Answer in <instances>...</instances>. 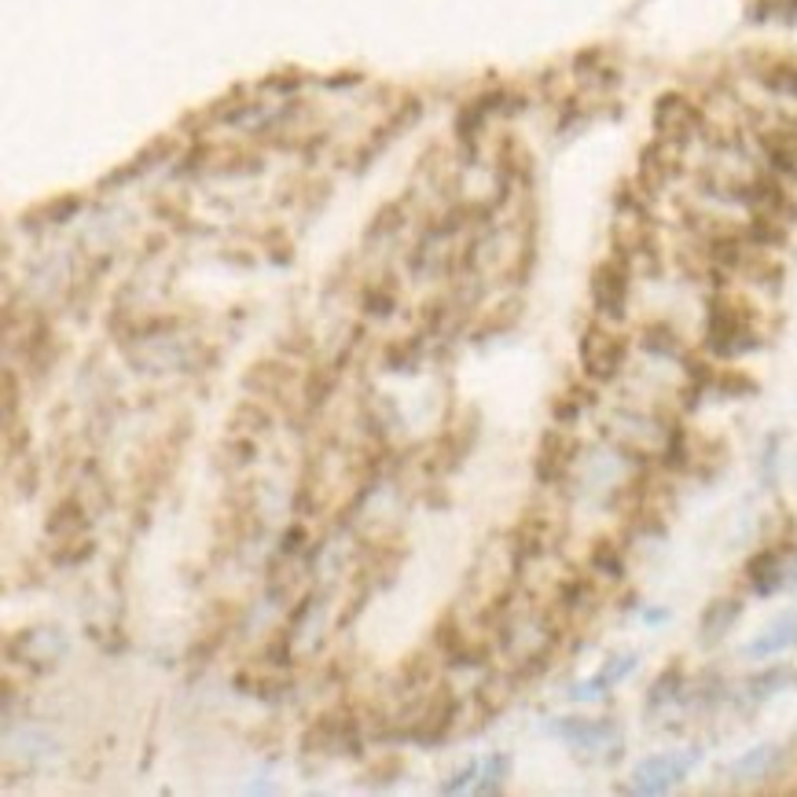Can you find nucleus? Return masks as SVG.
<instances>
[{
	"mask_svg": "<svg viewBox=\"0 0 797 797\" xmlns=\"http://www.w3.org/2000/svg\"><path fill=\"white\" fill-rule=\"evenodd\" d=\"M754 309L750 301L735 295H714L709 298V320H706V346L720 357H735L743 349H754Z\"/></svg>",
	"mask_w": 797,
	"mask_h": 797,
	"instance_id": "f257e3e1",
	"label": "nucleus"
},
{
	"mask_svg": "<svg viewBox=\"0 0 797 797\" xmlns=\"http://www.w3.org/2000/svg\"><path fill=\"white\" fill-rule=\"evenodd\" d=\"M591 291V306H596L599 317L621 320L625 309H629V291H632V261L625 253H614V258H602L596 269H591L588 280Z\"/></svg>",
	"mask_w": 797,
	"mask_h": 797,
	"instance_id": "f03ea898",
	"label": "nucleus"
},
{
	"mask_svg": "<svg viewBox=\"0 0 797 797\" xmlns=\"http://www.w3.org/2000/svg\"><path fill=\"white\" fill-rule=\"evenodd\" d=\"M629 338L610 331L607 323H588L581 335V368L591 382H610L625 368Z\"/></svg>",
	"mask_w": 797,
	"mask_h": 797,
	"instance_id": "7ed1b4c3",
	"label": "nucleus"
},
{
	"mask_svg": "<svg viewBox=\"0 0 797 797\" xmlns=\"http://www.w3.org/2000/svg\"><path fill=\"white\" fill-rule=\"evenodd\" d=\"M306 754H349L360 757V728L353 714H320L301 735Z\"/></svg>",
	"mask_w": 797,
	"mask_h": 797,
	"instance_id": "20e7f679",
	"label": "nucleus"
},
{
	"mask_svg": "<svg viewBox=\"0 0 797 797\" xmlns=\"http://www.w3.org/2000/svg\"><path fill=\"white\" fill-rule=\"evenodd\" d=\"M703 129V111L695 100H687L684 92H661L655 103V132L658 140H669L676 148H684L695 132Z\"/></svg>",
	"mask_w": 797,
	"mask_h": 797,
	"instance_id": "39448f33",
	"label": "nucleus"
},
{
	"mask_svg": "<svg viewBox=\"0 0 797 797\" xmlns=\"http://www.w3.org/2000/svg\"><path fill=\"white\" fill-rule=\"evenodd\" d=\"M746 581L757 596H776L797 581V551L794 548H765L746 562Z\"/></svg>",
	"mask_w": 797,
	"mask_h": 797,
	"instance_id": "423d86ee",
	"label": "nucleus"
},
{
	"mask_svg": "<svg viewBox=\"0 0 797 797\" xmlns=\"http://www.w3.org/2000/svg\"><path fill=\"white\" fill-rule=\"evenodd\" d=\"M456 714H460V695L452 691V684H438L408 735H412L419 746H438L445 735L452 731Z\"/></svg>",
	"mask_w": 797,
	"mask_h": 797,
	"instance_id": "0eeeda50",
	"label": "nucleus"
},
{
	"mask_svg": "<svg viewBox=\"0 0 797 797\" xmlns=\"http://www.w3.org/2000/svg\"><path fill=\"white\" fill-rule=\"evenodd\" d=\"M695 765H698V750H691V754H655V757H647V760H639L636 765L632 790L636 794H666L680 779H687V771H691Z\"/></svg>",
	"mask_w": 797,
	"mask_h": 797,
	"instance_id": "6e6552de",
	"label": "nucleus"
},
{
	"mask_svg": "<svg viewBox=\"0 0 797 797\" xmlns=\"http://www.w3.org/2000/svg\"><path fill=\"white\" fill-rule=\"evenodd\" d=\"M67 639L59 629H22L8 639V661H27V666H52L56 658H63Z\"/></svg>",
	"mask_w": 797,
	"mask_h": 797,
	"instance_id": "1a4fd4ad",
	"label": "nucleus"
},
{
	"mask_svg": "<svg viewBox=\"0 0 797 797\" xmlns=\"http://www.w3.org/2000/svg\"><path fill=\"white\" fill-rule=\"evenodd\" d=\"M574 456H577V441L570 438L566 430H548L545 438H540V449H537V481L540 486H555V481L566 478V470L574 467Z\"/></svg>",
	"mask_w": 797,
	"mask_h": 797,
	"instance_id": "9d476101",
	"label": "nucleus"
},
{
	"mask_svg": "<svg viewBox=\"0 0 797 797\" xmlns=\"http://www.w3.org/2000/svg\"><path fill=\"white\" fill-rule=\"evenodd\" d=\"M743 618V602L735 596H720L714 602H706L703 618H698V644L717 647L724 636L735 629V621Z\"/></svg>",
	"mask_w": 797,
	"mask_h": 797,
	"instance_id": "9b49d317",
	"label": "nucleus"
},
{
	"mask_svg": "<svg viewBox=\"0 0 797 797\" xmlns=\"http://www.w3.org/2000/svg\"><path fill=\"white\" fill-rule=\"evenodd\" d=\"M551 515L545 511H526L522 518H518V526H515V551H518V559H537V555H545L551 548Z\"/></svg>",
	"mask_w": 797,
	"mask_h": 797,
	"instance_id": "f8f14e48",
	"label": "nucleus"
},
{
	"mask_svg": "<svg viewBox=\"0 0 797 797\" xmlns=\"http://www.w3.org/2000/svg\"><path fill=\"white\" fill-rule=\"evenodd\" d=\"M84 526H89V511H84L81 492H70V497H63L52 507V515L44 518V534L56 537V540L78 537V534H84Z\"/></svg>",
	"mask_w": 797,
	"mask_h": 797,
	"instance_id": "ddd939ff",
	"label": "nucleus"
},
{
	"mask_svg": "<svg viewBox=\"0 0 797 797\" xmlns=\"http://www.w3.org/2000/svg\"><path fill=\"white\" fill-rule=\"evenodd\" d=\"M790 647H797V614H779L765 632L746 644V655L750 658H771V655H783V650H790Z\"/></svg>",
	"mask_w": 797,
	"mask_h": 797,
	"instance_id": "4468645a",
	"label": "nucleus"
},
{
	"mask_svg": "<svg viewBox=\"0 0 797 797\" xmlns=\"http://www.w3.org/2000/svg\"><path fill=\"white\" fill-rule=\"evenodd\" d=\"M559 739L574 743V746H585V750H596V746L610 743L618 728H614L610 720H585V717H566L551 728Z\"/></svg>",
	"mask_w": 797,
	"mask_h": 797,
	"instance_id": "2eb2a0df",
	"label": "nucleus"
},
{
	"mask_svg": "<svg viewBox=\"0 0 797 797\" xmlns=\"http://www.w3.org/2000/svg\"><path fill=\"white\" fill-rule=\"evenodd\" d=\"M754 78L765 84L771 96H797V63L787 56H765L757 59Z\"/></svg>",
	"mask_w": 797,
	"mask_h": 797,
	"instance_id": "dca6fc26",
	"label": "nucleus"
},
{
	"mask_svg": "<svg viewBox=\"0 0 797 797\" xmlns=\"http://www.w3.org/2000/svg\"><path fill=\"white\" fill-rule=\"evenodd\" d=\"M287 382H295V371L280 360H258L243 371V386L253 393H280Z\"/></svg>",
	"mask_w": 797,
	"mask_h": 797,
	"instance_id": "f3484780",
	"label": "nucleus"
},
{
	"mask_svg": "<svg viewBox=\"0 0 797 797\" xmlns=\"http://www.w3.org/2000/svg\"><path fill=\"white\" fill-rule=\"evenodd\" d=\"M588 566H591V574H599V577H610V581H621L625 577V559H621V551L614 540L607 537H599L596 545H591L588 551Z\"/></svg>",
	"mask_w": 797,
	"mask_h": 797,
	"instance_id": "a211bd4d",
	"label": "nucleus"
},
{
	"mask_svg": "<svg viewBox=\"0 0 797 797\" xmlns=\"http://www.w3.org/2000/svg\"><path fill=\"white\" fill-rule=\"evenodd\" d=\"M794 680H797L794 669H783V666L765 669V673H757V676H750V680H746V695H750V703H765V698L779 695L783 687H790Z\"/></svg>",
	"mask_w": 797,
	"mask_h": 797,
	"instance_id": "6ab92c4d",
	"label": "nucleus"
},
{
	"mask_svg": "<svg viewBox=\"0 0 797 797\" xmlns=\"http://www.w3.org/2000/svg\"><path fill=\"white\" fill-rule=\"evenodd\" d=\"M776 760H779V746H754V750H746L739 760L731 765L735 776H743V779H760V776H768L771 768H776Z\"/></svg>",
	"mask_w": 797,
	"mask_h": 797,
	"instance_id": "aec40b11",
	"label": "nucleus"
},
{
	"mask_svg": "<svg viewBox=\"0 0 797 797\" xmlns=\"http://www.w3.org/2000/svg\"><path fill=\"white\" fill-rule=\"evenodd\" d=\"M518 317H522V301H500L497 309H489V317L478 323V331H475V338L478 342H486V338H497V335H504V331H511L515 323H518Z\"/></svg>",
	"mask_w": 797,
	"mask_h": 797,
	"instance_id": "412c9836",
	"label": "nucleus"
},
{
	"mask_svg": "<svg viewBox=\"0 0 797 797\" xmlns=\"http://www.w3.org/2000/svg\"><path fill=\"white\" fill-rule=\"evenodd\" d=\"M269 427H272V416L265 412V408L253 401V397H247V401L236 405V412H232V430L236 434H247V438H253V434H265Z\"/></svg>",
	"mask_w": 797,
	"mask_h": 797,
	"instance_id": "4be33fe9",
	"label": "nucleus"
},
{
	"mask_svg": "<svg viewBox=\"0 0 797 797\" xmlns=\"http://www.w3.org/2000/svg\"><path fill=\"white\" fill-rule=\"evenodd\" d=\"M507 703H511V691H507L504 676H489V680L478 687V709H481V717L492 720L497 714H504Z\"/></svg>",
	"mask_w": 797,
	"mask_h": 797,
	"instance_id": "5701e85b",
	"label": "nucleus"
},
{
	"mask_svg": "<svg viewBox=\"0 0 797 797\" xmlns=\"http://www.w3.org/2000/svg\"><path fill=\"white\" fill-rule=\"evenodd\" d=\"M680 691H684V669H680V666H669L655 684H650L647 709H658L661 703H673V698L680 695Z\"/></svg>",
	"mask_w": 797,
	"mask_h": 797,
	"instance_id": "b1692460",
	"label": "nucleus"
},
{
	"mask_svg": "<svg viewBox=\"0 0 797 797\" xmlns=\"http://www.w3.org/2000/svg\"><path fill=\"white\" fill-rule=\"evenodd\" d=\"M335 368H323V365H317L306 376V405L309 408H320L323 401H328V397L335 393Z\"/></svg>",
	"mask_w": 797,
	"mask_h": 797,
	"instance_id": "393cba45",
	"label": "nucleus"
},
{
	"mask_svg": "<svg viewBox=\"0 0 797 797\" xmlns=\"http://www.w3.org/2000/svg\"><path fill=\"white\" fill-rule=\"evenodd\" d=\"M434 647L441 650L445 658H452L456 650L464 647V632H460V621H456V614H441V621L434 625Z\"/></svg>",
	"mask_w": 797,
	"mask_h": 797,
	"instance_id": "a878e982",
	"label": "nucleus"
},
{
	"mask_svg": "<svg viewBox=\"0 0 797 797\" xmlns=\"http://www.w3.org/2000/svg\"><path fill=\"white\" fill-rule=\"evenodd\" d=\"M430 680H434V661L427 658V650H419V655L401 661V684L408 691H419V687H427Z\"/></svg>",
	"mask_w": 797,
	"mask_h": 797,
	"instance_id": "bb28decb",
	"label": "nucleus"
},
{
	"mask_svg": "<svg viewBox=\"0 0 797 797\" xmlns=\"http://www.w3.org/2000/svg\"><path fill=\"white\" fill-rule=\"evenodd\" d=\"M511 776V757L507 754H492L486 760V771H481V783H478V790L481 794H497L504 787V779Z\"/></svg>",
	"mask_w": 797,
	"mask_h": 797,
	"instance_id": "cd10ccee",
	"label": "nucleus"
},
{
	"mask_svg": "<svg viewBox=\"0 0 797 797\" xmlns=\"http://www.w3.org/2000/svg\"><path fill=\"white\" fill-rule=\"evenodd\" d=\"M405 225V207L401 202H386V207L376 213V221L368 225V239H382V236H393L397 228Z\"/></svg>",
	"mask_w": 797,
	"mask_h": 797,
	"instance_id": "c85d7f7f",
	"label": "nucleus"
},
{
	"mask_svg": "<svg viewBox=\"0 0 797 797\" xmlns=\"http://www.w3.org/2000/svg\"><path fill=\"white\" fill-rule=\"evenodd\" d=\"M644 346L658 357H673L676 353V331L666 328V323H650V328L644 331Z\"/></svg>",
	"mask_w": 797,
	"mask_h": 797,
	"instance_id": "c756f323",
	"label": "nucleus"
},
{
	"mask_svg": "<svg viewBox=\"0 0 797 797\" xmlns=\"http://www.w3.org/2000/svg\"><path fill=\"white\" fill-rule=\"evenodd\" d=\"M717 386L728 397H750V393H757V382L750 376H743V371H735V368H724L720 376H717Z\"/></svg>",
	"mask_w": 797,
	"mask_h": 797,
	"instance_id": "7c9ffc66",
	"label": "nucleus"
},
{
	"mask_svg": "<svg viewBox=\"0 0 797 797\" xmlns=\"http://www.w3.org/2000/svg\"><path fill=\"white\" fill-rule=\"evenodd\" d=\"M416 349H419L416 338H412V342H390V349H386V368H390V371H412Z\"/></svg>",
	"mask_w": 797,
	"mask_h": 797,
	"instance_id": "2f4dec72",
	"label": "nucleus"
},
{
	"mask_svg": "<svg viewBox=\"0 0 797 797\" xmlns=\"http://www.w3.org/2000/svg\"><path fill=\"white\" fill-rule=\"evenodd\" d=\"M92 551H96V545H92V540L89 537H70V548L63 551V548H59L56 555H52V562L56 566H78V562H84V559H92Z\"/></svg>",
	"mask_w": 797,
	"mask_h": 797,
	"instance_id": "473e14b6",
	"label": "nucleus"
},
{
	"mask_svg": "<svg viewBox=\"0 0 797 797\" xmlns=\"http://www.w3.org/2000/svg\"><path fill=\"white\" fill-rule=\"evenodd\" d=\"M577 416H581V405H577V397H555V401H551L555 427H570V422H577Z\"/></svg>",
	"mask_w": 797,
	"mask_h": 797,
	"instance_id": "72a5a7b5",
	"label": "nucleus"
},
{
	"mask_svg": "<svg viewBox=\"0 0 797 797\" xmlns=\"http://www.w3.org/2000/svg\"><path fill=\"white\" fill-rule=\"evenodd\" d=\"M636 655H621V658H610V666L599 673V680H602V687H610V684H618V680H625V676H629L632 669H636Z\"/></svg>",
	"mask_w": 797,
	"mask_h": 797,
	"instance_id": "f704fd0d",
	"label": "nucleus"
},
{
	"mask_svg": "<svg viewBox=\"0 0 797 797\" xmlns=\"http://www.w3.org/2000/svg\"><path fill=\"white\" fill-rule=\"evenodd\" d=\"M78 210H81V199H78V196H63V199H56L52 207H44V217H48L52 225H63L67 217L78 213Z\"/></svg>",
	"mask_w": 797,
	"mask_h": 797,
	"instance_id": "c9c22d12",
	"label": "nucleus"
},
{
	"mask_svg": "<svg viewBox=\"0 0 797 797\" xmlns=\"http://www.w3.org/2000/svg\"><path fill=\"white\" fill-rule=\"evenodd\" d=\"M401 768H405V765H401V757H393V754H390V757L382 760V765H376V768L368 771V779L376 776V783H393V779H401Z\"/></svg>",
	"mask_w": 797,
	"mask_h": 797,
	"instance_id": "e433bc0d",
	"label": "nucleus"
},
{
	"mask_svg": "<svg viewBox=\"0 0 797 797\" xmlns=\"http://www.w3.org/2000/svg\"><path fill=\"white\" fill-rule=\"evenodd\" d=\"M478 776V765H475V760H470V765H464L460 771H456V776L449 779V783H441V794H456V790H467L470 787V779H475Z\"/></svg>",
	"mask_w": 797,
	"mask_h": 797,
	"instance_id": "4c0bfd02",
	"label": "nucleus"
},
{
	"mask_svg": "<svg viewBox=\"0 0 797 797\" xmlns=\"http://www.w3.org/2000/svg\"><path fill=\"white\" fill-rule=\"evenodd\" d=\"M365 306H368V312H376V317H390L393 295H390V291H379V287H371L368 298H365Z\"/></svg>",
	"mask_w": 797,
	"mask_h": 797,
	"instance_id": "58836bf2",
	"label": "nucleus"
},
{
	"mask_svg": "<svg viewBox=\"0 0 797 797\" xmlns=\"http://www.w3.org/2000/svg\"><path fill=\"white\" fill-rule=\"evenodd\" d=\"M33 481H38V470H33V464H27V475H22V497H33Z\"/></svg>",
	"mask_w": 797,
	"mask_h": 797,
	"instance_id": "ea45409f",
	"label": "nucleus"
},
{
	"mask_svg": "<svg viewBox=\"0 0 797 797\" xmlns=\"http://www.w3.org/2000/svg\"><path fill=\"white\" fill-rule=\"evenodd\" d=\"M298 540H306V529H301V526H291V534H287L283 551H298Z\"/></svg>",
	"mask_w": 797,
	"mask_h": 797,
	"instance_id": "a19ab883",
	"label": "nucleus"
}]
</instances>
